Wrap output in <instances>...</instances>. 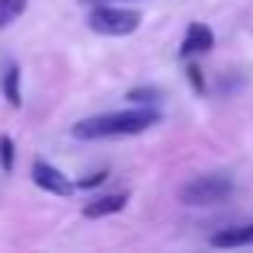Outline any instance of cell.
<instances>
[{"label":"cell","mask_w":253,"mask_h":253,"mask_svg":"<svg viewBox=\"0 0 253 253\" xmlns=\"http://www.w3.org/2000/svg\"><path fill=\"white\" fill-rule=\"evenodd\" d=\"M161 99H164V90H157V86H135V90H128L131 106H157Z\"/></svg>","instance_id":"obj_10"},{"label":"cell","mask_w":253,"mask_h":253,"mask_svg":"<svg viewBox=\"0 0 253 253\" xmlns=\"http://www.w3.org/2000/svg\"><path fill=\"white\" fill-rule=\"evenodd\" d=\"M86 26L96 36H109V39H122L138 32L141 26V10H131V6H119V3H93Z\"/></svg>","instance_id":"obj_2"},{"label":"cell","mask_w":253,"mask_h":253,"mask_svg":"<svg viewBox=\"0 0 253 253\" xmlns=\"http://www.w3.org/2000/svg\"><path fill=\"white\" fill-rule=\"evenodd\" d=\"M32 183L39 186L42 192H48V196H58V199H68L77 192V183L68 176L64 170H58L55 164H48L45 157H36L32 161Z\"/></svg>","instance_id":"obj_4"},{"label":"cell","mask_w":253,"mask_h":253,"mask_svg":"<svg viewBox=\"0 0 253 253\" xmlns=\"http://www.w3.org/2000/svg\"><path fill=\"white\" fill-rule=\"evenodd\" d=\"M26 10H29V0H0V32L16 23Z\"/></svg>","instance_id":"obj_9"},{"label":"cell","mask_w":253,"mask_h":253,"mask_svg":"<svg viewBox=\"0 0 253 253\" xmlns=\"http://www.w3.org/2000/svg\"><path fill=\"white\" fill-rule=\"evenodd\" d=\"M81 3H86V6H93V3H125V0H81Z\"/></svg>","instance_id":"obj_14"},{"label":"cell","mask_w":253,"mask_h":253,"mask_svg":"<svg viewBox=\"0 0 253 253\" xmlns=\"http://www.w3.org/2000/svg\"><path fill=\"white\" fill-rule=\"evenodd\" d=\"M234 192V179L224 173H205L196 176L179 189V202L189 209H209V205H221L224 199Z\"/></svg>","instance_id":"obj_3"},{"label":"cell","mask_w":253,"mask_h":253,"mask_svg":"<svg viewBox=\"0 0 253 253\" xmlns=\"http://www.w3.org/2000/svg\"><path fill=\"white\" fill-rule=\"evenodd\" d=\"M19 64H6V71H3V81H0V86H3V96H6V103L13 106V109H19L23 106V93H19Z\"/></svg>","instance_id":"obj_8"},{"label":"cell","mask_w":253,"mask_h":253,"mask_svg":"<svg viewBox=\"0 0 253 253\" xmlns=\"http://www.w3.org/2000/svg\"><path fill=\"white\" fill-rule=\"evenodd\" d=\"M161 122V109L157 106H131V109L119 112H103V116H90L74 122L71 135L77 141H99V138H128L141 135V131L154 128Z\"/></svg>","instance_id":"obj_1"},{"label":"cell","mask_w":253,"mask_h":253,"mask_svg":"<svg viewBox=\"0 0 253 253\" xmlns=\"http://www.w3.org/2000/svg\"><path fill=\"white\" fill-rule=\"evenodd\" d=\"M186 77H189V84H192V90L199 93V96H202L205 90H209V86H205V77H202V68H199L196 61H192V58H186Z\"/></svg>","instance_id":"obj_12"},{"label":"cell","mask_w":253,"mask_h":253,"mask_svg":"<svg viewBox=\"0 0 253 253\" xmlns=\"http://www.w3.org/2000/svg\"><path fill=\"white\" fill-rule=\"evenodd\" d=\"M211 48H215V32L205 23H189L183 42H179V58L183 61L186 58H199V55H209Z\"/></svg>","instance_id":"obj_5"},{"label":"cell","mask_w":253,"mask_h":253,"mask_svg":"<svg viewBox=\"0 0 253 253\" xmlns=\"http://www.w3.org/2000/svg\"><path fill=\"white\" fill-rule=\"evenodd\" d=\"M106 176H109V173L99 170V173H86L84 179H74V183H77V189H93V186H103V183H106Z\"/></svg>","instance_id":"obj_13"},{"label":"cell","mask_w":253,"mask_h":253,"mask_svg":"<svg viewBox=\"0 0 253 253\" xmlns=\"http://www.w3.org/2000/svg\"><path fill=\"white\" fill-rule=\"evenodd\" d=\"M128 205V192H106V196H96L84 205V218H106L116 215Z\"/></svg>","instance_id":"obj_6"},{"label":"cell","mask_w":253,"mask_h":253,"mask_svg":"<svg viewBox=\"0 0 253 253\" xmlns=\"http://www.w3.org/2000/svg\"><path fill=\"white\" fill-rule=\"evenodd\" d=\"M211 247L218 250H234V247H250L253 244V221L250 224H234V228H224L218 234H211Z\"/></svg>","instance_id":"obj_7"},{"label":"cell","mask_w":253,"mask_h":253,"mask_svg":"<svg viewBox=\"0 0 253 253\" xmlns=\"http://www.w3.org/2000/svg\"><path fill=\"white\" fill-rule=\"evenodd\" d=\"M13 157H16L13 138H10V135H0V170H3V173L13 170Z\"/></svg>","instance_id":"obj_11"}]
</instances>
